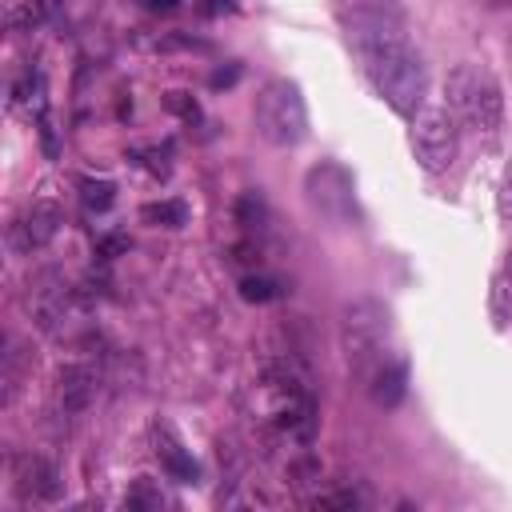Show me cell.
Here are the masks:
<instances>
[{"mask_svg":"<svg viewBox=\"0 0 512 512\" xmlns=\"http://www.w3.org/2000/svg\"><path fill=\"white\" fill-rule=\"evenodd\" d=\"M444 96H448L452 116L468 132H476L484 140L496 136L500 116H504V96H500V84H496V76L488 68H480V64H456L448 72V80H444Z\"/></svg>","mask_w":512,"mask_h":512,"instance_id":"cell-3","label":"cell"},{"mask_svg":"<svg viewBox=\"0 0 512 512\" xmlns=\"http://www.w3.org/2000/svg\"><path fill=\"white\" fill-rule=\"evenodd\" d=\"M236 220H240L244 228H260V224H264V200H260L256 192H244L240 204H236Z\"/></svg>","mask_w":512,"mask_h":512,"instance_id":"cell-20","label":"cell"},{"mask_svg":"<svg viewBox=\"0 0 512 512\" xmlns=\"http://www.w3.org/2000/svg\"><path fill=\"white\" fill-rule=\"evenodd\" d=\"M336 20H340L352 52L408 40V16H404L400 0H336Z\"/></svg>","mask_w":512,"mask_h":512,"instance_id":"cell-5","label":"cell"},{"mask_svg":"<svg viewBox=\"0 0 512 512\" xmlns=\"http://www.w3.org/2000/svg\"><path fill=\"white\" fill-rule=\"evenodd\" d=\"M412 152L420 160L424 172L440 176L452 168L456 152H460V120L452 116V108L444 104H432V108H420L412 116Z\"/></svg>","mask_w":512,"mask_h":512,"instance_id":"cell-6","label":"cell"},{"mask_svg":"<svg viewBox=\"0 0 512 512\" xmlns=\"http://www.w3.org/2000/svg\"><path fill=\"white\" fill-rule=\"evenodd\" d=\"M28 372H32V356H28V348H24L16 336H8V340H4V356H0V384H4L0 404H12V400L20 396Z\"/></svg>","mask_w":512,"mask_h":512,"instance_id":"cell-13","label":"cell"},{"mask_svg":"<svg viewBox=\"0 0 512 512\" xmlns=\"http://www.w3.org/2000/svg\"><path fill=\"white\" fill-rule=\"evenodd\" d=\"M500 216L512 220V164L504 168V180H500Z\"/></svg>","mask_w":512,"mask_h":512,"instance_id":"cell-26","label":"cell"},{"mask_svg":"<svg viewBox=\"0 0 512 512\" xmlns=\"http://www.w3.org/2000/svg\"><path fill=\"white\" fill-rule=\"evenodd\" d=\"M160 504H164V496L148 484V476H140L136 488L128 492V508H160Z\"/></svg>","mask_w":512,"mask_h":512,"instance_id":"cell-22","label":"cell"},{"mask_svg":"<svg viewBox=\"0 0 512 512\" xmlns=\"http://www.w3.org/2000/svg\"><path fill=\"white\" fill-rule=\"evenodd\" d=\"M480 8H492V12H500V8H512V0H476Z\"/></svg>","mask_w":512,"mask_h":512,"instance_id":"cell-27","label":"cell"},{"mask_svg":"<svg viewBox=\"0 0 512 512\" xmlns=\"http://www.w3.org/2000/svg\"><path fill=\"white\" fill-rule=\"evenodd\" d=\"M136 156H144L140 164H144L148 172H156V176L168 172V148H136Z\"/></svg>","mask_w":512,"mask_h":512,"instance_id":"cell-23","label":"cell"},{"mask_svg":"<svg viewBox=\"0 0 512 512\" xmlns=\"http://www.w3.org/2000/svg\"><path fill=\"white\" fill-rule=\"evenodd\" d=\"M404 380H408V376H404V364L388 356L364 384H368V396H372L380 408H396V404L404 400Z\"/></svg>","mask_w":512,"mask_h":512,"instance_id":"cell-14","label":"cell"},{"mask_svg":"<svg viewBox=\"0 0 512 512\" xmlns=\"http://www.w3.org/2000/svg\"><path fill=\"white\" fill-rule=\"evenodd\" d=\"M252 116H256V132L276 144V148H296L304 136H308V108H304V96L292 80L276 76L268 80L260 92H256V104H252Z\"/></svg>","mask_w":512,"mask_h":512,"instance_id":"cell-4","label":"cell"},{"mask_svg":"<svg viewBox=\"0 0 512 512\" xmlns=\"http://www.w3.org/2000/svg\"><path fill=\"white\" fill-rule=\"evenodd\" d=\"M152 444H156V460H160V468H164L172 480L192 484V480L200 476V468H196L192 452L180 444V436H176L168 424H156V428H152Z\"/></svg>","mask_w":512,"mask_h":512,"instance_id":"cell-12","label":"cell"},{"mask_svg":"<svg viewBox=\"0 0 512 512\" xmlns=\"http://www.w3.org/2000/svg\"><path fill=\"white\" fill-rule=\"evenodd\" d=\"M364 80L372 84V92L400 116H416L424 108V92H428V68L420 60V52L408 40H392V44H376L368 52H356Z\"/></svg>","mask_w":512,"mask_h":512,"instance_id":"cell-1","label":"cell"},{"mask_svg":"<svg viewBox=\"0 0 512 512\" xmlns=\"http://www.w3.org/2000/svg\"><path fill=\"white\" fill-rule=\"evenodd\" d=\"M304 196H308V204H312L324 220H332V224L356 220V180H352V172H348L344 164H336V160H320V164H312V168L304 172Z\"/></svg>","mask_w":512,"mask_h":512,"instance_id":"cell-7","label":"cell"},{"mask_svg":"<svg viewBox=\"0 0 512 512\" xmlns=\"http://www.w3.org/2000/svg\"><path fill=\"white\" fill-rule=\"evenodd\" d=\"M96 388H100V372L92 364H64L56 372V408L64 416H76L92 404Z\"/></svg>","mask_w":512,"mask_h":512,"instance_id":"cell-11","label":"cell"},{"mask_svg":"<svg viewBox=\"0 0 512 512\" xmlns=\"http://www.w3.org/2000/svg\"><path fill=\"white\" fill-rule=\"evenodd\" d=\"M340 352L352 376L368 380L384 360H388V336H392V312L372 300L356 296L340 308Z\"/></svg>","mask_w":512,"mask_h":512,"instance_id":"cell-2","label":"cell"},{"mask_svg":"<svg viewBox=\"0 0 512 512\" xmlns=\"http://www.w3.org/2000/svg\"><path fill=\"white\" fill-rule=\"evenodd\" d=\"M72 304H76V288H64L56 276H44L36 284V292H28V308L36 316V324L48 332V336H60L68 316H72Z\"/></svg>","mask_w":512,"mask_h":512,"instance_id":"cell-10","label":"cell"},{"mask_svg":"<svg viewBox=\"0 0 512 512\" xmlns=\"http://www.w3.org/2000/svg\"><path fill=\"white\" fill-rule=\"evenodd\" d=\"M12 492L24 504H52V500H60L64 480H60V472H56L52 460L32 456V452H20V456H12Z\"/></svg>","mask_w":512,"mask_h":512,"instance_id":"cell-8","label":"cell"},{"mask_svg":"<svg viewBox=\"0 0 512 512\" xmlns=\"http://www.w3.org/2000/svg\"><path fill=\"white\" fill-rule=\"evenodd\" d=\"M144 4H148V8H172L176 0H144Z\"/></svg>","mask_w":512,"mask_h":512,"instance_id":"cell-28","label":"cell"},{"mask_svg":"<svg viewBox=\"0 0 512 512\" xmlns=\"http://www.w3.org/2000/svg\"><path fill=\"white\" fill-rule=\"evenodd\" d=\"M500 268H504V272L512 276V248H508V256H504V264H500Z\"/></svg>","mask_w":512,"mask_h":512,"instance_id":"cell-29","label":"cell"},{"mask_svg":"<svg viewBox=\"0 0 512 512\" xmlns=\"http://www.w3.org/2000/svg\"><path fill=\"white\" fill-rule=\"evenodd\" d=\"M60 8V0H24L16 12H12V28H32V24H44L52 12Z\"/></svg>","mask_w":512,"mask_h":512,"instance_id":"cell-16","label":"cell"},{"mask_svg":"<svg viewBox=\"0 0 512 512\" xmlns=\"http://www.w3.org/2000/svg\"><path fill=\"white\" fill-rule=\"evenodd\" d=\"M164 104H168L172 112H180V116H196V100H188V92H168Z\"/></svg>","mask_w":512,"mask_h":512,"instance_id":"cell-25","label":"cell"},{"mask_svg":"<svg viewBox=\"0 0 512 512\" xmlns=\"http://www.w3.org/2000/svg\"><path fill=\"white\" fill-rule=\"evenodd\" d=\"M184 216H188V208H184L180 200H160V204H148V208H144V220L164 224V228H180Z\"/></svg>","mask_w":512,"mask_h":512,"instance_id":"cell-17","label":"cell"},{"mask_svg":"<svg viewBox=\"0 0 512 512\" xmlns=\"http://www.w3.org/2000/svg\"><path fill=\"white\" fill-rule=\"evenodd\" d=\"M488 308H492V320H496V324H508V320H512V276H508L504 268H496V276H492Z\"/></svg>","mask_w":512,"mask_h":512,"instance_id":"cell-15","label":"cell"},{"mask_svg":"<svg viewBox=\"0 0 512 512\" xmlns=\"http://www.w3.org/2000/svg\"><path fill=\"white\" fill-rule=\"evenodd\" d=\"M80 196H84L88 208L104 212V208L112 204V184H108V180H84V184H80Z\"/></svg>","mask_w":512,"mask_h":512,"instance_id":"cell-21","label":"cell"},{"mask_svg":"<svg viewBox=\"0 0 512 512\" xmlns=\"http://www.w3.org/2000/svg\"><path fill=\"white\" fill-rule=\"evenodd\" d=\"M60 228V204L56 200H32L8 228V244L12 252L28 256V252H40Z\"/></svg>","mask_w":512,"mask_h":512,"instance_id":"cell-9","label":"cell"},{"mask_svg":"<svg viewBox=\"0 0 512 512\" xmlns=\"http://www.w3.org/2000/svg\"><path fill=\"white\" fill-rule=\"evenodd\" d=\"M360 496L356 492H332V496H316V508H356Z\"/></svg>","mask_w":512,"mask_h":512,"instance_id":"cell-24","label":"cell"},{"mask_svg":"<svg viewBox=\"0 0 512 512\" xmlns=\"http://www.w3.org/2000/svg\"><path fill=\"white\" fill-rule=\"evenodd\" d=\"M240 296L264 304V300H276V296H280V284L268 280V276H244V280H240Z\"/></svg>","mask_w":512,"mask_h":512,"instance_id":"cell-18","label":"cell"},{"mask_svg":"<svg viewBox=\"0 0 512 512\" xmlns=\"http://www.w3.org/2000/svg\"><path fill=\"white\" fill-rule=\"evenodd\" d=\"M12 96H16L20 108H40V104H44V80H40V76H24V80L12 88Z\"/></svg>","mask_w":512,"mask_h":512,"instance_id":"cell-19","label":"cell"}]
</instances>
